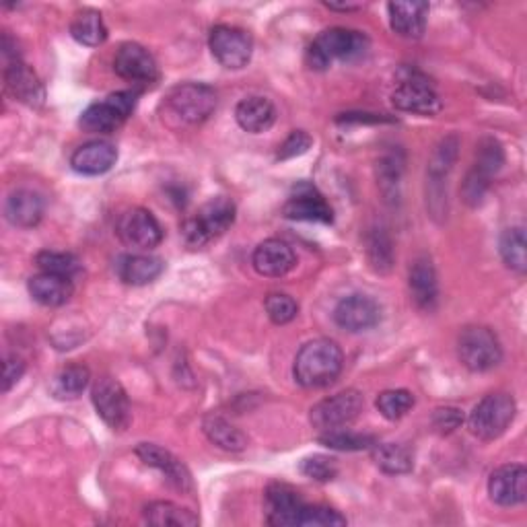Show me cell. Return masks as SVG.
<instances>
[{
    "mask_svg": "<svg viewBox=\"0 0 527 527\" xmlns=\"http://www.w3.org/2000/svg\"><path fill=\"white\" fill-rule=\"evenodd\" d=\"M344 365V355L340 346L334 340L318 338L311 340L295 357L293 365V375L295 381L303 388L309 390H318V388H328L332 385Z\"/></svg>",
    "mask_w": 527,
    "mask_h": 527,
    "instance_id": "6da1fadb",
    "label": "cell"
},
{
    "mask_svg": "<svg viewBox=\"0 0 527 527\" xmlns=\"http://www.w3.org/2000/svg\"><path fill=\"white\" fill-rule=\"evenodd\" d=\"M367 35L357 29L332 27L322 31L307 50V64L313 70H326L334 60H359L367 54Z\"/></svg>",
    "mask_w": 527,
    "mask_h": 527,
    "instance_id": "7a4b0ae2",
    "label": "cell"
},
{
    "mask_svg": "<svg viewBox=\"0 0 527 527\" xmlns=\"http://www.w3.org/2000/svg\"><path fill=\"white\" fill-rule=\"evenodd\" d=\"M235 204L225 196L208 200L196 217L188 219L182 227V235L190 248H204L206 243L221 237L235 223Z\"/></svg>",
    "mask_w": 527,
    "mask_h": 527,
    "instance_id": "3957f363",
    "label": "cell"
},
{
    "mask_svg": "<svg viewBox=\"0 0 527 527\" xmlns=\"http://www.w3.org/2000/svg\"><path fill=\"white\" fill-rule=\"evenodd\" d=\"M515 412L517 406L509 394H488L474 406L468 427L478 439L495 441L509 429Z\"/></svg>",
    "mask_w": 527,
    "mask_h": 527,
    "instance_id": "277c9868",
    "label": "cell"
},
{
    "mask_svg": "<svg viewBox=\"0 0 527 527\" xmlns=\"http://www.w3.org/2000/svg\"><path fill=\"white\" fill-rule=\"evenodd\" d=\"M458 357L466 369L484 373L503 361V346L490 328L468 326L458 340Z\"/></svg>",
    "mask_w": 527,
    "mask_h": 527,
    "instance_id": "5b68a950",
    "label": "cell"
},
{
    "mask_svg": "<svg viewBox=\"0 0 527 527\" xmlns=\"http://www.w3.org/2000/svg\"><path fill=\"white\" fill-rule=\"evenodd\" d=\"M134 108H136L134 91L112 93L103 101L91 103L81 114L79 126L91 134H112L132 116Z\"/></svg>",
    "mask_w": 527,
    "mask_h": 527,
    "instance_id": "8992f818",
    "label": "cell"
},
{
    "mask_svg": "<svg viewBox=\"0 0 527 527\" xmlns=\"http://www.w3.org/2000/svg\"><path fill=\"white\" fill-rule=\"evenodd\" d=\"M217 108V93L202 83H186L175 87L167 97V110L182 124H200L213 116Z\"/></svg>",
    "mask_w": 527,
    "mask_h": 527,
    "instance_id": "52a82bcc",
    "label": "cell"
},
{
    "mask_svg": "<svg viewBox=\"0 0 527 527\" xmlns=\"http://www.w3.org/2000/svg\"><path fill=\"white\" fill-rule=\"evenodd\" d=\"M93 406L101 420L108 425L112 431H126L132 423V410L126 390L122 383L114 377H101L91 392Z\"/></svg>",
    "mask_w": 527,
    "mask_h": 527,
    "instance_id": "ba28073f",
    "label": "cell"
},
{
    "mask_svg": "<svg viewBox=\"0 0 527 527\" xmlns=\"http://www.w3.org/2000/svg\"><path fill=\"white\" fill-rule=\"evenodd\" d=\"M208 46L215 60L229 70H239L248 66L254 54L252 35L233 25H217L210 31Z\"/></svg>",
    "mask_w": 527,
    "mask_h": 527,
    "instance_id": "9c48e42d",
    "label": "cell"
},
{
    "mask_svg": "<svg viewBox=\"0 0 527 527\" xmlns=\"http://www.w3.org/2000/svg\"><path fill=\"white\" fill-rule=\"evenodd\" d=\"M363 406H365L363 394H359L357 390H346L332 398L322 400L320 404H315L311 408L309 420L315 429L336 431L353 423V420L361 414Z\"/></svg>",
    "mask_w": 527,
    "mask_h": 527,
    "instance_id": "30bf717a",
    "label": "cell"
},
{
    "mask_svg": "<svg viewBox=\"0 0 527 527\" xmlns=\"http://www.w3.org/2000/svg\"><path fill=\"white\" fill-rule=\"evenodd\" d=\"M392 101L400 112L418 114V116H435L441 112L443 103L435 87L425 79L412 75L404 79L392 93Z\"/></svg>",
    "mask_w": 527,
    "mask_h": 527,
    "instance_id": "8fae6325",
    "label": "cell"
},
{
    "mask_svg": "<svg viewBox=\"0 0 527 527\" xmlns=\"http://www.w3.org/2000/svg\"><path fill=\"white\" fill-rule=\"evenodd\" d=\"M120 239L136 250H153L163 241V229L147 208H132L124 213L116 227Z\"/></svg>",
    "mask_w": 527,
    "mask_h": 527,
    "instance_id": "7c38bea8",
    "label": "cell"
},
{
    "mask_svg": "<svg viewBox=\"0 0 527 527\" xmlns=\"http://www.w3.org/2000/svg\"><path fill=\"white\" fill-rule=\"evenodd\" d=\"M114 70L124 81L140 87H149L159 79V66L153 54L147 48L132 42L118 48L114 56Z\"/></svg>",
    "mask_w": 527,
    "mask_h": 527,
    "instance_id": "4fadbf2b",
    "label": "cell"
},
{
    "mask_svg": "<svg viewBox=\"0 0 527 527\" xmlns=\"http://www.w3.org/2000/svg\"><path fill=\"white\" fill-rule=\"evenodd\" d=\"M334 322L346 332H367L381 322V307L369 295H348L334 309Z\"/></svg>",
    "mask_w": 527,
    "mask_h": 527,
    "instance_id": "5bb4252c",
    "label": "cell"
},
{
    "mask_svg": "<svg viewBox=\"0 0 527 527\" xmlns=\"http://www.w3.org/2000/svg\"><path fill=\"white\" fill-rule=\"evenodd\" d=\"M285 217L293 221H309V223H332L334 213L326 198L318 192V188L301 182L293 188L289 202L285 204Z\"/></svg>",
    "mask_w": 527,
    "mask_h": 527,
    "instance_id": "9a60e30c",
    "label": "cell"
},
{
    "mask_svg": "<svg viewBox=\"0 0 527 527\" xmlns=\"http://www.w3.org/2000/svg\"><path fill=\"white\" fill-rule=\"evenodd\" d=\"M488 495L501 507H517L527 499V470L521 464H507L490 474Z\"/></svg>",
    "mask_w": 527,
    "mask_h": 527,
    "instance_id": "2e32d148",
    "label": "cell"
},
{
    "mask_svg": "<svg viewBox=\"0 0 527 527\" xmlns=\"http://www.w3.org/2000/svg\"><path fill=\"white\" fill-rule=\"evenodd\" d=\"M266 509L268 523L276 527H299L305 501L297 490L289 484L274 482L266 490Z\"/></svg>",
    "mask_w": 527,
    "mask_h": 527,
    "instance_id": "e0dca14e",
    "label": "cell"
},
{
    "mask_svg": "<svg viewBox=\"0 0 527 527\" xmlns=\"http://www.w3.org/2000/svg\"><path fill=\"white\" fill-rule=\"evenodd\" d=\"M136 455L147 466L159 470L173 488L182 490V493H188V490H192L190 470L184 466L182 460L175 458L171 451H167L155 443H140L136 447Z\"/></svg>",
    "mask_w": 527,
    "mask_h": 527,
    "instance_id": "ac0fdd59",
    "label": "cell"
},
{
    "mask_svg": "<svg viewBox=\"0 0 527 527\" xmlns=\"http://www.w3.org/2000/svg\"><path fill=\"white\" fill-rule=\"evenodd\" d=\"M252 264L258 274L268 276V278H280L295 268L297 258L287 241L266 239L256 248L252 256Z\"/></svg>",
    "mask_w": 527,
    "mask_h": 527,
    "instance_id": "d6986e66",
    "label": "cell"
},
{
    "mask_svg": "<svg viewBox=\"0 0 527 527\" xmlns=\"http://www.w3.org/2000/svg\"><path fill=\"white\" fill-rule=\"evenodd\" d=\"M408 287H410L412 301L418 309L433 311L437 307L439 280H437V272H435L431 258L418 256L412 262L410 274H408Z\"/></svg>",
    "mask_w": 527,
    "mask_h": 527,
    "instance_id": "ffe728a7",
    "label": "cell"
},
{
    "mask_svg": "<svg viewBox=\"0 0 527 527\" xmlns=\"http://www.w3.org/2000/svg\"><path fill=\"white\" fill-rule=\"evenodd\" d=\"M5 81H7L9 93L17 101L25 103L27 108H42L46 101L44 85L40 83L38 75H35L27 64H23L21 60L11 62L5 68Z\"/></svg>",
    "mask_w": 527,
    "mask_h": 527,
    "instance_id": "44dd1931",
    "label": "cell"
},
{
    "mask_svg": "<svg viewBox=\"0 0 527 527\" xmlns=\"http://www.w3.org/2000/svg\"><path fill=\"white\" fill-rule=\"evenodd\" d=\"M116 161V147L112 143H105V140H91V143L79 147L70 157V165L81 175H103L116 165Z\"/></svg>",
    "mask_w": 527,
    "mask_h": 527,
    "instance_id": "7402d4cb",
    "label": "cell"
},
{
    "mask_svg": "<svg viewBox=\"0 0 527 527\" xmlns=\"http://www.w3.org/2000/svg\"><path fill=\"white\" fill-rule=\"evenodd\" d=\"M235 120L241 130L250 134H262L276 122V108L268 97H245L237 103Z\"/></svg>",
    "mask_w": 527,
    "mask_h": 527,
    "instance_id": "603a6c76",
    "label": "cell"
},
{
    "mask_svg": "<svg viewBox=\"0 0 527 527\" xmlns=\"http://www.w3.org/2000/svg\"><path fill=\"white\" fill-rule=\"evenodd\" d=\"M27 289L33 301H38L44 307L66 305L75 291L73 280L58 276V274H48V272L31 276Z\"/></svg>",
    "mask_w": 527,
    "mask_h": 527,
    "instance_id": "cb8c5ba5",
    "label": "cell"
},
{
    "mask_svg": "<svg viewBox=\"0 0 527 527\" xmlns=\"http://www.w3.org/2000/svg\"><path fill=\"white\" fill-rule=\"evenodd\" d=\"M165 262L149 254H128L118 260V276L122 283L132 287H145L155 283L163 274Z\"/></svg>",
    "mask_w": 527,
    "mask_h": 527,
    "instance_id": "d4e9b609",
    "label": "cell"
},
{
    "mask_svg": "<svg viewBox=\"0 0 527 527\" xmlns=\"http://www.w3.org/2000/svg\"><path fill=\"white\" fill-rule=\"evenodd\" d=\"M5 217L15 227L31 229L44 217V200L31 190H17L5 202Z\"/></svg>",
    "mask_w": 527,
    "mask_h": 527,
    "instance_id": "484cf974",
    "label": "cell"
},
{
    "mask_svg": "<svg viewBox=\"0 0 527 527\" xmlns=\"http://www.w3.org/2000/svg\"><path fill=\"white\" fill-rule=\"evenodd\" d=\"M390 25L406 40H418L427 29L429 5L427 3H390Z\"/></svg>",
    "mask_w": 527,
    "mask_h": 527,
    "instance_id": "4316f807",
    "label": "cell"
},
{
    "mask_svg": "<svg viewBox=\"0 0 527 527\" xmlns=\"http://www.w3.org/2000/svg\"><path fill=\"white\" fill-rule=\"evenodd\" d=\"M202 431L210 443L223 451L237 453L248 447V437L221 416H206L202 423Z\"/></svg>",
    "mask_w": 527,
    "mask_h": 527,
    "instance_id": "83f0119b",
    "label": "cell"
},
{
    "mask_svg": "<svg viewBox=\"0 0 527 527\" xmlns=\"http://www.w3.org/2000/svg\"><path fill=\"white\" fill-rule=\"evenodd\" d=\"M91 381V371L85 365L64 367L50 383V392L56 400H77Z\"/></svg>",
    "mask_w": 527,
    "mask_h": 527,
    "instance_id": "f1b7e54d",
    "label": "cell"
},
{
    "mask_svg": "<svg viewBox=\"0 0 527 527\" xmlns=\"http://www.w3.org/2000/svg\"><path fill=\"white\" fill-rule=\"evenodd\" d=\"M373 462L385 474H408L414 466L412 451L400 443H375Z\"/></svg>",
    "mask_w": 527,
    "mask_h": 527,
    "instance_id": "f546056e",
    "label": "cell"
},
{
    "mask_svg": "<svg viewBox=\"0 0 527 527\" xmlns=\"http://www.w3.org/2000/svg\"><path fill=\"white\" fill-rule=\"evenodd\" d=\"M145 521L159 527H194L200 519L186 507H180L171 501H155L145 507Z\"/></svg>",
    "mask_w": 527,
    "mask_h": 527,
    "instance_id": "4dcf8cb0",
    "label": "cell"
},
{
    "mask_svg": "<svg viewBox=\"0 0 527 527\" xmlns=\"http://www.w3.org/2000/svg\"><path fill=\"white\" fill-rule=\"evenodd\" d=\"M70 35L87 48H97L105 40H108V27H105L101 15L97 11H81L75 15L73 23H70Z\"/></svg>",
    "mask_w": 527,
    "mask_h": 527,
    "instance_id": "1f68e13d",
    "label": "cell"
},
{
    "mask_svg": "<svg viewBox=\"0 0 527 527\" xmlns=\"http://www.w3.org/2000/svg\"><path fill=\"white\" fill-rule=\"evenodd\" d=\"M501 256L505 264L523 274L527 270V250H525V229L511 227L501 235Z\"/></svg>",
    "mask_w": 527,
    "mask_h": 527,
    "instance_id": "d6a6232c",
    "label": "cell"
},
{
    "mask_svg": "<svg viewBox=\"0 0 527 527\" xmlns=\"http://www.w3.org/2000/svg\"><path fill=\"white\" fill-rule=\"evenodd\" d=\"M35 264H38L42 272L58 274L70 280H73L77 274H81L79 258L73 254H66V252H50V250L40 252L38 256H35Z\"/></svg>",
    "mask_w": 527,
    "mask_h": 527,
    "instance_id": "836d02e7",
    "label": "cell"
},
{
    "mask_svg": "<svg viewBox=\"0 0 527 527\" xmlns=\"http://www.w3.org/2000/svg\"><path fill=\"white\" fill-rule=\"evenodd\" d=\"M503 163H505V151H503L499 140H495V138L480 140L478 151H476L474 169L478 173H482L484 178L490 180L503 167Z\"/></svg>",
    "mask_w": 527,
    "mask_h": 527,
    "instance_id": "e575fe53",
    "label": "cell"
},
{
    "mask_svg": "<svg viewBox=\"0 0 527 527\" xmlns=\"http://www.w3.org/2000/svg\"><path fill=\"white\" fill-rule=\"evenodd\" d=\"M320 443L338 451H363V449H371L377 443V439L373 435L336 429V431H324V435H320Z\"/></svg>",
    "mask_w": 527,
    "mask_h": 527,
    "instance_id": "d590c367",
    "label": "cell"
},
{
    "mask_svg": "<svg viewBox=\"0 0 527 527\" xmlns=\"http://www.w3.org/2000/svg\"><path fill=\"white\" fill-rule=\"evenodd\" d=\"M379 414L388 420H400L414 406V396L408 390H388L377 396L375 402Z\"/></svg>",
    "mask_w": 527,
    "mask_h": 527,
    "instance_id": "8d00e7d4",
    "label": "cell"
},
{
    "mask_svg": "<svg viewBox=\"0 0 527 527\" xmlns=\"http://www.w3.org/2000/svg\"><path fill=\"white\" fill-rule=\"evenodd\" d=\"M458 138L455 136H449L445 138L443 143L437 147L433 159H431V165H429V180H439L443 182L447 178V173L451 171L455 159H458Z\"/></svg>",
    "mask_w": 527,
    "mask_h": 527,
    "instance_id": "74e56055",
    "label": "cell"
},
{
    "mask_svg": "<svg viewBox=\"0 0 527 527\" xmlns=\"http://www.w3.org/2000/svg\"><path fill=\"white\" fill-rule=\"evenodd\" d=\"M264 307H266L268 318L276 326L291 324L297 318V313H299L297 301L293 297L285 295V293H272V295H268Z\"/></svg>",
    "mask_w": 527,
    "mask_h": 527,
    "instance_id": "f35d334b",
    "label": "cell"
},
{
    "mask_svg": "<svg viewBox=\"0 0 527 527\" xmlns=\"http://www.w3.org/2000/svg\"><path fill=\"white\" fill-rule=\"evenodd\" d=\"M342 525H346V517L326 505H305L299 519V527H342Z\"/></svg>",
    "mask_w": 527,
    "mask_h": 527,
    "instance_id": "ab89813d",
    "label": "cell"
},
{
    "mask_svg": "<svg viewBox=\"0 0 527 527\" xmlns=\"http://www.w3.org/2000/svg\"><path fill=\"white\" fill-rule=\"evenodd\" d=\"M369 260L377 272H388L392 268V243L381 229H375L369 237Z\"/></svg>",
    "mask_w": 527,
    "mask_h": 527,
    "instance_id": "60d3db41",
    "label": "cell"
},
{
    "mask_svg": "<svg viewBox=\"0 0 527 527\" xmlns=\"http://www.w3.org/2000/svg\"><path fill=\"white\" fill-rule=\"evenodd\" d=\"M402 171H404V161L398 153H388L377 163V178L385 194L398 190Z\"/></svg>",
    "mask_w": 527,
    "mask_h": 527,
    "instance_id": "b9f144b4",
    "label": "cell"
},
{
    "mask_svg": "<svg viewBox=\"0 0 527 527\" xmlns=\"http://www.w3.org/2000/svg\"><path fill=\"white\" fill-rule=\"evenodd\" d=\"M301 474L318 482H330L338 476V464L328 455H309L301 462Z\"/></svg>",
    "mask_w": 527,
    "mask_h": 527,
    "instance_id": "7bdbcfd3",
    "label": "cell"
},
{
    "mask_svg": "<svg viewBox=\"0 0 527 527\" xmlns=\"http://www.w3.org/2000/svg\"><path fill=\"white\" fill-rule=\"evenodd\" d=\"M311 145H313V138L305 130H295V132H291V136L285 140V143L280 145L278 159L287 161V159L299 157V155L307 153Z\"/></svg>",
    "mask_w": 527,
    "mask_h": 527,
    "instance_id": "ee69618b",
    "label": "cell"
},
{
    "mask_svg": "<svg viewBox=\"0 0 527 527\" xmlns=\"http://www.w3.org/2000/svg\"><path fill=\"white\" fill-rule=\"evenodd\" d=\"M488 178H484L482 173H478L476 169H472L468 175H466V182L462 186V196H464V202L470 204V206H478L488 190Z\"/></svg>",
    "mask_w": 527,
    "mask_h": 527,
    "instance_id": "f6af8a7d",
    "label": "cell"
},
{
    "mask_svg": "<svg viewBox=\"0 0 527 527\" xmlns=\"http://www.w3.org/2000/svg\"><path fill=\"white\" fill-rule=\"evenodd\" d=\"M433 423L435 427L441 431V433H453L455 429H460L462 423H464V414L460 408H439L435 410V416H433Z\"/></svg>",
    "mask_w": 527,
    "mask_h": 527,
    "instance_id": "bcb514c9",
    "label": "cell"
},
{
    "mask_svg": "<svg viewBox=\"0 0 527 527\" xmlns=\"http://www.w3.org/2000/svg\"><path fill=\"white\" fill-rule=\"evenodd\" d=\"M23 373H25V361L19 355H9L3 365V392L5 394L11 392L15 383H19Z\"/></svg>",
    "mask_w": 527,
    "mask_h": 527,
    "instance_id": "7dc6e473",
    "label": "cell"
},
{
    "mask_svg": "<svg viewBox=\"0 0 527 527\" xmlns=\"http://www.w3.org/2000/svg\"><path fill=\"white\" fill-rule=\"evenodd\" d=\"M326 7L332 11H357V9H361L359 5H332V3H326Z\"/></svg>",
    "mask_w": 527,
    "mask_h": 527,
    "instance_id": "c3c4849f",
    "label": "cell"
}]
</instances>
